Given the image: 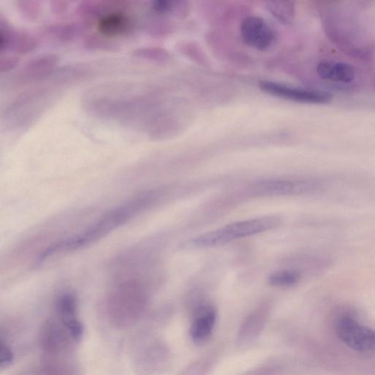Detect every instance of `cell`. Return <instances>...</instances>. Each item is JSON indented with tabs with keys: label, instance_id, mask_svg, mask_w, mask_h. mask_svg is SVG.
Masks as SVG:
<instances>
[{
	"label": "cell",
	"instance_id": "obj_1",
	"mask_svg": "<svg viewBox=\"0 0 375 375\" xmlns=\"http://www.w3.org/2000/svg\"><path fill=\"white\" fill-rule=\"evenodd\" d=\"M160 197L159 193L151 191L112 209L83 232L46 249L37 263H42L55 254L78 250L101 240L150 208Z\"/></svg>",
	"mask_w": 375,
	"mask_h": 375
},
{
	"label": "cell",
	"instance_id": "obj_2",
	"mask_svg": "<svg viewBox=\"0 0 375 375\" xmlns=\"http://www.w3.org/2000/svg\"><path fill=\"white\" fill-rule=\"evenodd\" d=\"M148 296L136 282H128L114 290L108 301L111 323L118 328H127L136 324L145 312Z\"/></svg>",
	"mask_w": 375,
	"mask_h": 375
},
{
	"label": "cell",
	"instance_id": "obj_3",
	"mask_svg": "<svg viewBox=\"0 0 375 375\" xmlns=\"http://www.w3.org/2000/svg\"><path fill=\"white\" fill-rule=\"evenodd\" d=\"M280 222L278 217L272 215L237 222L196 237L189 244L197 249L218 246L269 231L278 227Z\"/></svg>",
	"mask_w": 375,
	"mask_h": 375
},
{
	"label": "cell",
	"instance_id": "obj_4",
	"mask_svg": "<svg viewBox=\"0 0 375 375\" xmlns=\"http://www.w3.org/2000/svg\"><path fill=\"white\" fill-rule=\"evenodd\" d=\"M335 337L348 349L363 355L375 354V329L363 324L355 316L341 313L335 319Z\"/></svg>",
	"mask_w": 375,
	"mask_h": 375
},
{
	"label": "cell",
	"instance_id": "obj_5",
	"mask_svg": "<svg viewBox=\"0 0 375 375\" xmlns=\"http://www.w3.org/2000/svg\"><path fill=\"white\" fill-rule=\"evenodd\" d=\"M76 343L60 321L49 319L42 326L39 334L43 358L72 357Z\"/></svg>",
	"mask_w": 375,
	"mask_h": 375
},
{
	"label": "cell",
	"instance_id": "obj_6",
	"mask_svg": "<svg viewBox=\"0 0 375 375\" xmlns=\"http://www.w3.org/2000/svg\"><path fill=\"white\" fill-rule=\"evenodd\" d=\"M322 187V183L319 181L270 180L255 184L252 192L256 196H279L311 194L319 191Z\"/></svg>",
	"mask_w": 375,
	"mask_h": 375
},
{
	"label": "cell",
	"instance_id": "obj_7",
	"mask_svg": "<svg viewBox=\"0 0 375 375\" xmlns=\"http://www.w3.org/2000/svg\"><path fill=\"white\" fill-rule=\"evenodd\" d=\"M244 42L255 49L266 51L276 42V33L263 18L249 16L244 19L241 28Z\"/></svg>",
	"mask_w": 375,
	"mask_h": 375
},
{
	"label": "cell",
	"instance_id": "obj_8",
	"mask_svg": "<svg viewBox=\"0 0 375 375\" xmlns=\"http://www.w3.org/2000/svg\"><path fill=\"white\" fill-rule=\"evenodd\" d=\"M260 88L266 93L296 102L324 104L331 100V95L326 92L292 88L273 82L262 81Z\"/></svg>",
	"mask_w": 375,
	"mask_h": 375
},
{
	"label": "cell",
	"instance_id": "obj_9",
	"mask_svg": "<svg viewBox=\"0 0 375 375\" xmlns=\"http://www.w3.org/2000/svg\"><path fill=\"white\" fill-rule=\"evenodd\" d=\"M59 321L65 326L72 338L77 343L84 334V326L78 316V302L76 295L71 292L64 293L56 304Z\"/></svg>",
	"mask_w": 375,
	"mask_h": 375
},
{
	"label": "cell",
	"instance_id": "obj_10",
	"mask_svg": "<svg viewBox=\"0 0 375 375\" xmlns=\"http://www.w3.org/2000/svg\"><path fill=\"white\" fill-rule=\"evenodd\" d=\"M0 47L11 49L18 54H28L36 49L37 41L30 34L22 31H11L4 19L0 20Z\"/></svg>",
	"mask_w": 375,
	"mask_h": 375
},
{
	"label": "cell",
	"instance_id": "obj_11",
	"mask_svg": "<svg viewBox=\"0 0 375 375\" xmlns=\"http://www.w3.org/2000/svg\"><path fill=\"white\" fill-rule=\"evenodd\" d=\"M216 317L215 309L212 306L206 305L196 309L189 332L194 343L201 345L210 338Z\"/></svg>",
	"mask_w": 375,
	"mask_h": 375
},
{
	"label": "cell",
	"instance_id": "obj_12",
	"mask_svg": "<svg viewBox=\"0 0 375 375\" xmlns=\"http://www.w3.org/2000/svg\"><path fill=\"white\" fill-rule=\"evenodd\" d=\"M319 74L326 81L350 83L354 81L355 71L354 68L342 62L325 61L318 66Z\"/></svg>",
	"mask_w": 375,
	"mask_h": 375
},
{
	"label": "cell",
	"instance_id": "obj_13",
	"mask_svg": "<svg viewBox=\"0 0 375 375\" xmlns=\"http://www.w3.org/2000/svg\"><path fill=\"white\" fill-rule=\"evenodd\" d=\"M97 27L103 35L116 37L128 34L132 30L133 25L125 13L115 12L102 18Z\"/></svg>",
	"mask_w": 375,
	"mask_h": 375
},
{
	"label": "cell",
	"instance_id": "obj_14",
	"mask_svg": "<svg viewBox=\"0 0 375 375\" xmlns=\"http://www.w3.org/2000/svg\"><path fill=\"white\" fill-rule=\"evenodd\" d=\"M57 57L52 54L37 56L29 61L22 72L24 80H36L49 75L57 64Z\"/></svg>",
	"mask_w": 375,
	"mask_h": 375
},
{
	"label": "cell",
	"instance_id": "obj_15",
	"mask_svg": "<svg viewBox=\"0 0 375 375\" xmlns=\"http://www.w3.org/2000/svg\"><path fill=\"white\" fill-rule=\"evenodd\" d=\"M40 375H81L73 358H44L41 364Z\"/></svg>",
	"mask_w": 375,
	"mask_h": 375
},
{
	"label": "cell",
	"instance_id": "obj_16",
	"mask_svg": "<svg viewBox=\"0 0 375 375\" xmlns=\"http://www.w3.org/2000/svg\"><path fill=\"white\" fill-rule=\"evenodd\" d=\"M166 351L160 345H151L143 350L139 357L136 358L135 364L137 369L146 373L155 370L157 365L164 360Z\"/></svg>",
	"mask_w": 375,
	"mask_h": 375
},
{
	"label": "cell",
	"instance_id": "obj_17",
	"mask_svg": "<svg viewBox=\"0 0 375 375\" xmlns=\"http://www.w3.org/2000/svg\"><path fill=\"white\" fill-rule=\"evenodd\" d=\"M264 325V320L260 314H254L248 318L240 328L238 341L241 345L252 342L260 335Z\"/></svg>",
	"mask_w": 375,
	"mask_h": 375
},
{
	"label": "cell",
	"instance_id": "obj_18",
	"mask_svg": "<svg viewBox=\"0 0 375 375\" xmlns=\"http://www.w3.org/2000/svg\"><path fill=\"white\" fill-rule=\"evenodd\" d=\"M301 280V274L294 270H281L270 275L268 283L276 287H290L297 285Z\"/></svg>",
	"mask_w": 375,
	"mask_h": 375
},
{
	"label": "cell",
	"instance_id": "obj_19",
	"mask_svg": "<svg viewBox=\"0 0 375 375\" xmlns=\"http://www.w3.org/2000/svg\"><path fill=\"white\" fill-rule=\"evenodd\" d=\"M267 8L275 18L284 24L290 23L294 16V6L292 2H269Z\"/></svg>",
	"mask_w": 375,
	"mask_h": 375
},
{
	"label": "cell",
	"instance_id": "obj_20",
	"mask_svg": "<svg viewBox=\"0 0 375 375\" xmlns=\"http://www.w3.org/2000/svg\"><path fill=\"white\" fill-rule=\"evenodd\" d=\"M46 33L55 39V40L61 42H69L72 40L76 34V28L73 25L60 24L53 25L47 27L45 29Z\"/></svg>",
	"mask_w": 375,
	"mask_h": 375
},
{
	"label": "cell",
	"instance_id": "obj_21",
	"mask_svg": "<svg viewBox=\"0 0 375 375\" xmlns=\"http://www.w3.org/2000/svg\"><path fill=\"white\" fill-rule=\"evenodd\" d=\"M85 47L93 50L115 51L117 46L106 39L97 36H90L85 39Z\"/></svg>",
	"mask_w": 375,
	"mask_h": 375
},
{
	"label": "cell",
	"instance_id": "obj_22",
	"mask_svg": "<svg viewBox=\"0 0 375 375\" xmlns=\"http://www.w3.org/2000/svg\"><path fill=\"white\" fill-rule=\"evenodd\" d=\"M14 355L10 345L1 338L0 343V368H8L13 362Z\"/></svg>",
	"mask_w": 375,
	"mask_h": 375
},
{
	"label": "cell",
	"instance_id": "obj_23",
	"mask_svg": "<svg viewBox=\"0 0 375 375\" xmlns=\"http://www.w3.org/2000/svg\"><path fill=\"white\" fill-rule=\"evenodd\" d=\"M19 64V59L16 56H6L2 58L0 62V71L1 73L8 72L15 69Z\"/></svg>",
	"mask_w": 375,
	"mask_h": 375
},
{
	"label": "cell",
	"instance_id": "obj_24",
	"mask_svg": "<svg viewBox=\"0 0 375 375\" xmlns=\"http://www.w3.org/2000/svg\"><path fill=\"white\" fill-rule=\"evenodd\" d=\"M21 11L28 18H35L38 13V7L35 3H21Z\"/></svg>",
	"mask_w": 375,
	"mask_h": 375
},
{
	"label": "cell",
	"instance_id": "obj_25",
	"mask_svg": "<svg viewBox=\"0 0 375 375\" xmlns=\"http://www.w3.org/2000/svg\"><path fill=\"white\" fill-rule=\"evenodd\" d=\"M171 3L169 1H156L153 3V9L160 13L169 11L171 9Z\"/></svg>",
	"mask_w": 375,
	"mask_h": 375
},
{
	"label": "cell",
	"instance_id": "obj_26",
	"mask_svg": "<svg viewBox=\"0 0 375 375\" xmlns=\"http://www.w3.org/2000/svg\"><path fill=\"white\" fill-rule=\"evenodd\" d=\"M203 367L201 364L196 363L182 372L181 375H203Z\"/></svg>",
	"mask_w": 375,
	"mask_h": 375
}]
</instances>
